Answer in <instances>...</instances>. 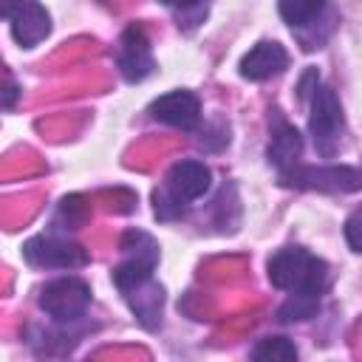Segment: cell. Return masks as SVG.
I'll use <instances>...</instances> for the list:
<instances>
[{"label": "cell", "mask_w": 362, "mask_h": 362, "mask_svg": "<svg viewBox=\"0 0 362 362\" xmlns=\"http://www.w3.org/2000/svg\"><path fill=\"white\" fill-rule=\"evenodd\" d=\"M124 260L113 269V286L127 294L130 288L153 280V272L158 266V243L153 240V235L141 232V229H127L122 243H119Z\"/></svg>", "instance_id": "cell-4"}, {"label": "cell", "mask_w": 362, "mask_h": 362, "mask_svg": "<svg viewBox=\"0 0 362 362\" xmlns=\"http://www.w3.org/2000/svg\"><path fill=\"white\" fill-rule=\"evenodd\" d=\"M14 96H17V88H14L11 82H8V85H6V96H3V107H6V110L11 107V102H14Z\"/></svg>", "instance_id": "cell-21"}, {"label": "cell", "mask_w": 362, "mask_h": 362, "mask_svg": "<svg viewBox=\"0 0 362 362\" xmlns=\"http://www.w3.org/2000/svg\"><path fill=\"white\" fill-rule=\"evenodd\" d=\"M269 280L274 288H283L288 294L303 297H320L328 283V266L322 257L311 255L303 246H286L277 249L269 257Z\"/></svg>", "instance_id": "cell-1"}, {"label": "cell", "mask_w": 362, "mask_h": 362, "mask_svg": "<svg viewBox=\"0 0 362 362\" xmlns=\"http://www.w3.org/2000/svg\"><path fill=\"white\" fill-rule=\"evenodd\" d=\"M23 3H25V0H0V14H3L6 20H11V14H14Z\"/></svg>", "instance_id": "cell-20"}, {"label": "cell", "mask_w": 362, "mask_h": 362, "mask_svg": "<svg viewBox=\"0 0 362 362\" xmlns=\"http://www.w3.org/2000/svg\"><path fill=\"white\" fill-rule=\"evenodd\" d=\"M288 68V54L280 42H257L252 45L243 59H240V76L249 79V82H263V79H272L277 74H283Z\"/></svg>", "instance_id": "cell-10"}, {"label": "cell", "mask_w": 362, "mask_h": 362, "mask_svg": "<svg viewBox=\"0 0 362 362\" xmlns=\"http://www.w3.org/2000/svg\"><path fill=\"white\" fill-rule=\"evenodd\" d=\"M286 187L317 192H356L362 189V173L348 164H294L280 173Z\"/></svg>", "instance_id": "cell-5"}, {"label": "cell", "mask_w": 362, "mask_h": 362, "mask_svg": "<svg viewBox=\"0 0 362 362\" xmlns=\"http://www.w3.org/2000/svg\"><path fill=\"white\" fill-rule=\"evenodd\" d=\"M11 37L17 40V45L23 48H34L40 45L48 34H51V14L45 11L42 3L37 0H25L14 14H11Z\"/></svg>", "instance_id": "cell-11"}, {"label": "cell", "mask_w": 362, "mask_h": 362, "mask_svg": "<svg viewBox=\"0 0 362 362\" xmlns=\"http://www.w3.org/2000/svg\"><path fill=\"white\" fill-rule=\"evenodd\" d=\"M116 65H119V71L127 82H141L153 74L156 59H153V48H150L144 25L133 23V25L124 28V34L119 40V48H116Z\"/></svg>", "instance_id": "cell-8"}, {"label": "cell", "mask_w": 362, "mask_h": 362, "mask_svg": "<svg viewBox=\"0 0 362 362\" xmlns=\"http://www.w3.org/2000/svg\"><path fill=\"white\" fill-rule=\"evenodd\" d=\"M328 0H277L280 17L291 25V31H300L311 23H317V17L325 11Z\"/></svg>", "instance_id": "cell-14"}, {"label": "cell", "mask_w": 362, "mask_h": 362, "mask_svg": "<svg viewBox=\"0 0 362 362\" xmlns=\"http://www.w3.org/2000/svg\"><path fill=\"white\" fill-rule=\"evenodd\" d=\"M300 156H303V136L294 124L277 119L274 127H272V141H269V161L286 173L288 167L300 164Z\"/></svg>", "instance_id": "cell-12"}, {"label": "cell", "mask_w": 362, "mask_h": 362, "mask_svg": "<svg viewBox=\"0 0 362 362\" xmlns=\"http://www.w3.org/2000/svg\"><path fill=\"white\" fill-rule=\"evenodd\" d=\"M345 240L354 252H362V206L354 209L345 221Z\"/></svg>", "instance_id": "cell-19"}, {"label": "cell", "mask_w": 362, "mask_h": 362, "mask_svg": "<svg viewBox=\"0 0 362 362\" xmlns=\"http://www.w3.org/2000/svg\"><path fill=\"white\" fill-rule=\"evenodd\" d=\"M311 113H308V133L311 141L317 147V153L322 158H334L339 150V139L345 130V116H342V105L334 93V88L328 85H317L308 96Z\"/></svg>", "instance_id": "cell-3"}, {"label": "cell", "mask_w": 362, "mask_h": 362, "mask_svg": "<svg viewBox=\"0 0 362 362\" xmlns=\"http://www.w3.org/2000/svg\"><path fill=\"white\" fill-rule=\"evenodd\" d=\"M124 300L130 303L133 314L139 317V322L144 328H156L158 320H161V305H164V288L156 283V280H147L136 288H130L124 294Z\"/></svg>", "instance_id": "cell-13"}, {"label": "cell", "mask_w": 362, "mask_h": 362, "mask_svg": "<svg viewBox=\"0 0 362 362\" xmlns=\"http://www.w3.org/2000/svg\"><path fill=\"white\" fill-rule=\"evenodd\" d=\"M59 218H62L71 229H76V226L88 218V206H85V201H82L79 195H68V198H62V204H59Z\"/></svg>", "instance_id": "cell-18"}, {"label": "cell", "mask_w": 362, "mask_h": 362, "mask_svg": "<svg viewBox=\"0 0 362 362\" xmlns=\"http://www.w3.org/2000/svg\"><path fill=\"white\" fill-rule=\"evenodd\" d=\"M90 305V286L79 277H57L40 288V308L54 322H76Z\"/></svg>", "instance_id": "cell-6"}, {"label": "cell", "mask_w": 362, "mask_h": 362, "mask_svg": "<svg viewBox=\"0 0 362 362\" xmlns=\"http://www.w3.org/2000/svg\"><path fill=\"white\" fill-rule=\"evenodd\" d=\"M317 311H320V297L291 294V297L277 308V320H280V322H300V320H311Z\"/></svg>", "instance_id": "cell-16"}, {"label": "cell", "mask_w": 362, "mask_h": 362, "mask_svg": "<svg viewBox=\"0 0 362 362\" xmlns=\"http://www.w3.org/2000/svg\"><path fill=\"white\" fill-rule=\"evenodd\" d=\"M209 184H212V173L204 161H195V158L175 161L164 178V187H158L153 192L156 218H161V221L181 218L192 201L206 195Z\"/></svg>", "instance_id": "cell-2"}, {"label": "cell", "mask_w": 362, "mask_h": 362, "mask_svg": "<svg viewBox=\"0 0 362 362\" xmlns=\"http://www.w3.org/2000/svg\"><path fill=\"white\" fill-rule=\"evenodd\" d=\"M150 116L178 130H195L201 122V102L189 90H170L150 105Z\"/></svg>", "instance_id": "cell-9"}, {"label": "cell", "mask_w": 362, "mask_h": 362, "mask_svg": "<svg viewBox=\"0 0 362 362\" xmlns=\"http://www.w3.org/2000/svg\"><path fill=\"white\" fill-rule=\"evenodd\" d=\"M252 359H257V362H291V359H297V348L288 337H263L252 348Z\"/></svg>", "instance_id": "cell-15"}, {"label": "cell", "mask_w": 362, "mask_h": 362, "mask_svg": "<svg viewBox=\"0 0 362 362\" xmlns=\"http://www.w3.org/2000/svg\"><path fill=\"white\" fill-rule=\"evenodd\" d=\"M175 14H178V25H198L206 14L209 0H164Z\"/></svg>", "instance_id": "cell-17"}, {"label": "cell", "mask_w": 362, "mask_h": 362, "mask_svg": "<svg viewBox=\"0 0 362 362\" xmlns=\"http://www.w3.org/2000/svg\"><path fill=\"white\" fill-rule=\"evenodd\" d=\"M23 257L25 263L31 266H40V269H79L85 266L90 257L88 252L68 240V238H59V235H34L23 243Z\"/></svg>", "instance_id": "cell-7"}]
</instances>
